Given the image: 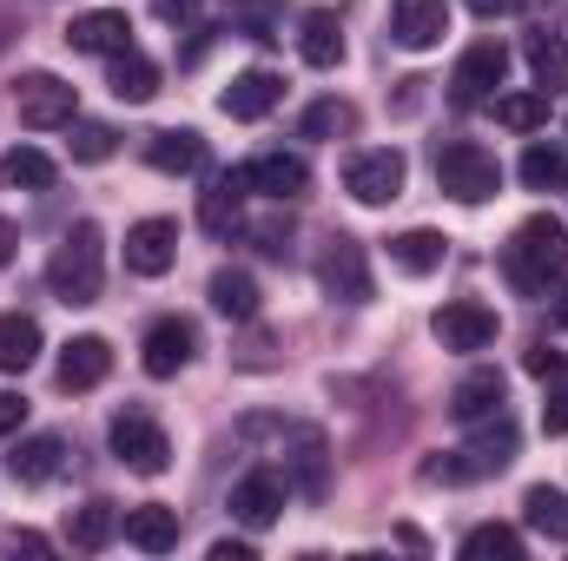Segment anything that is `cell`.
Returning <instances> with one entry per match:
<instances>
[{
	"label": "cell",
	"instance_id": "6da1fadb",
	"mask_svg": "<svg viewBox=\"0 0 568 561\" xmlns=\"http://www.w3.org/2000/svg\"><path fill=\"white\" fill-rule=\"evenodd\" d=\"M556 272H568V225L556 212H536V218H523L516 238L503 245V278L516 284L523 297H542Z\"/></svg>",
	"mask_w": 568,
	"mask_h": 561
},
{
	"label": "cell",
	"instance_id": "7a4b0ae2",
	"mask_svg": "<svg viewBox=\"0 0 568 561\" xmlns=\"http://www.w3.org/2000/svg\"><path fill=\"white\" fill-rule=\"evenodd\" d=\"M100 284H106V238H100V225L80 218L47 258V290L60 304H100Z\"/></svg>",
	"mask_w": 568,
	"mask_h": 561
},
{
	"label": "cell",
	"instance_id": "3957f363",
	"mask_svg": "<svg viewBox=\"0 0 568 561\" xmlns=\"http://www.w3.org/2000/svg\"><path fill=\"white\" fill-rule=\"evenodd\" d=\"M476 436L456 449L463 462H424V482H476V476H503L509 462H516V449H523V436H516V422L509 410H496V417L469 422Z\"/></svg>",
	"mask_w": 568,
	"mask_h": 561
},
{
	"label": "cell",
	"instance_id": "277c9868",
	"mask_svg": "<svg viewBox=\"0 0 568 561\" xmlns=\"http://www.w3.org/2000/svg\"><path fill=\"white\" fill-rule=\"evenodd\" d=\"M245 422H258V429L278 436L284 482H291L304 502H324V489H331V442H324L311 422H284V417H245Z\"/></svg>",
	"mask_w": 568,
	"mask_h": 561
},
{
	"label": "cell",
	"instance_id": "5b68a950",
	"mask_svg": "<svg viewBox=\"0 0 568 561\" xmlns=\"http://www.w3.org/2000/svg\"><path fill=\"white\" fill-rule=\"evenodd\" d=\"M436 185L456 198V205H489L496 198V185H503V165H496V152L476 140H449L436 152Z\"/></svg>",
	"mask_w": 568,
	"mask_h": 561
},
{
	"label": "cell",
	"instance_id": "8992f818",
	"mask_svg": "<svg viewBox=\"0 0 568 561\" xmlns=\"http://www.w3.org/2000/svg\"><path fill=\"white\" fill-rule=\"evenodd\" d=\"M404 178H410V165H404L397 145H371V152H357V159L344 165V192H351L357 205H390V198L404 192Z\"/></svg>",
	"mask_w": 568,
	"mask_h": 561
},
{
	"label": "cell",
	"instance_id": "52a82bcc",
	"mask_svg": "<svg viewBox=\"0 0 568 561\" xmlns=\"http://www.w3.org/2000/svg\"><path fill=\"white\" fill-rule=\"evenodd\" d=\"M113 456L133 476H165L172 469V442H165V429L145 417V410H120L113 417Z\"/></svg>",
	"mask_w": 568,
	"mask_h": 561
},
{
	"label": "cell",
	"instance_id": "ba28073f",
	"mask_svg": "<svg viewBox=\"0 0 568 561\" xmlns=\"http://www.w3.org/2000/svg\"><path fill=\"white\" fill-rule=\"evenodd\" d=\"M503 73H509V47H503V40H476V47L456 60V73H449V100H456V106H489L496 86H503Z\"/></svg>",
	"mask_w": 568,
	"mask_h": 561
},
{
	"label": "cell",
	"instance_id": "9c48e42d",
	"mask_svg": "<svg viewBox=\"0 0 568 561\" xmlns=\"http://www.w3.org/2000/svg\"><path fill=\"white\" fill-rule=\"evenodd\" d=\"M429 330H436L443 350H489L496 330H503V317H496L483 297H449V304L429 317Z\"/></svg>",
	"mask_w": 568,
	"mask_h": 561
},
{
	"label": "cell",
	"instance_id": "30bf717a",
	"mask_svg": "<svg viewBox=\"0 0 568 561\" xmlns=\"http://www.w3.org/2000/svg\"><path fill=\"white\" fill-rule=\"evenodd\" d=\"M317 284H324V297H337V304H371V258H364V245L337 232V238L317 252Z\"/></svg>",
	"mask_w": 568,
	"mask_h": 561
},
{
	"label": "cell",
	"instance_id": "8fae6325",
	"mask_svg": "<svg viewBox=\"0 0 568 561\" xmlns=\"http://www.w3.org/2000/svg\"><path fill=\"white\" fill-rule=\"evenodd\" d=\"M13 106H20V120L27 126H73L80 120V93L60 80V73H27L20 86H13Z\"/></svg>",
	"mask_w": 568,
	"mask_h": 561
},
{
	"label": "cell",
	"instance_id": "7c38bea8",
	"mask_svg": "<svg viewBox=\"0 0 568 561\" xmlns=\"http://www.w3.org/2000/svg\"><path fill=\"white\" fill-rule=\"evenodd\" d=\"M192 357H199V330H192L185 317H159V324L145 330V344H140L145 377H179Z\"/></svg>",
	"mask_w": 568,
	"mask_h": 561
},
{
	"label": "cell",
	"instance_id": "4fadbf2b",
	"mask_svg": "<svg viewBox=\"0 0 568 561\" xmlns=\"http://www.w3.org/2000/svg\"><path fill=\"white\" fill-rule=\"evenodd\" d=\"M284 496H291V482H284L278 469H252V476L232 482V516L245 529H272L284 516Z\"/></svg>",
	"mask_w": 568,
	"mask_h": 561
},
{
	"label": "cell",
	"instance_id": "5bb4252c",
	"mask_svg": "<svg viewBox=\"0 0 568 561\" xmlns=\"http://www.w3.org/2000/svg\"><path fill=\"white\" fill-rule=\"evenodd\" d=\"M232 178H239L245 192H265V198H278V205H284V198H297V192L311 185V165H304L297 152H258V159H252V165H239Z\"/></svg>",
	"mask_w": 568,
	"mask_h": 561
},
{
	"label": "cell",
	"instance_id": "9a60e30c",
	"mask_svg": "<svg viewBox=\"0 0 568 561\" xmlns=\"http://www.w3.org/2000/svg\"><path fill=\"white\" fill-rule=\"evenodd\" d=\"M443 33H449V0H390V40L397 47L429 53Z\"/></svg>",
	"mask_w": 568,
	"mask_h": 561
},
{
	"label": "cell",
	"instance_id": "2e32d148",
	"mask_svg": "<svg viewBox=\"0 0 568 561\" xmlns=\"http://www.w3.org/2000/svg\"><path fill=\"white\" fill-rule=\"evenodd\" d=\"M172 258H179V225H172V218H140V225L126 232V272L165 278Z\"/></svg>",
	"mask_w": 568,
	"mask_h": 561
},
{
	"label": "cell",
	"instance_id": "e0dca14e",
	"mask_svg": "<svg viewBox=\"0 0 568 561\" xmlns=\"http://www.w3.org/2000/svg\"><path fill=\"white\" fill-rule=\"evenodd\" d=\"M67 47H73V53H100V60H113V53H126V47H133V20H126V13H113V7L73 13Z\"/></svg>",
	"mask_w": 568,
	"mask_h": 561
},
{
	"label": "cell",
	"instance_id": "ac0fdd59",
	"mask_svg": "<svg viewBox=\"0 0 568 561\" xmlns=\"http://www.w3.org/2000/svg\"><path fill=\"white\" fill-rule=\"evenodd\" d=\"M145 165L165 172V178H192V172H205V140L192 126H165V133L145 140Z\"/></svg>",
	"mask_w": 568,
	"mask_h": 561
},
{
	"label": "cell",
	"instance_id": "d6986e66",
	"mask_svg": "<svg viewBox=\"0 0 568 561\" xmlns=\"http://www.w3.org/2000/svg\"><path fill=\"white\" fill-rule=\"evenodd\" d=\"M284 100V80L278 73H265V67H252V73H239L225 93H219V106L232 113V120H265L272 106Z\"/></svg>",
	"mask_w": 568,
	"mask_h": 561
},
{
	"label": "cell",
	"instance_id": "ffe728a7",
	"mask_svg": "<svg viewBox=\"0 0 568 561\" xmlns=\"http://www.w3.org/2000/svg\"><path fill=\"white\" fill-rule=\"evenodd\" d=\"M106 370H113L106 337H73V344L60 350V390H100Z\"/></svg>",
	"mask_w": 568,
	"mask_h": 561
},
{
	"label": "cell",
	"instance_id": "44dd1931",
	"mask_svg": "<svg viewBox=\"0 0 568 561\" xmlns=\"http://www.w3.org/2000/svg\"><path fill=\"white\" fill-rule=\"evenodd\" d=\"M126 542L140 549V555H172L179 549V516L165 509V502H140V509H126Z\"/></svg>",
	"mask_w": 568,
	"mask_h": 561
},
{
	"label": "cell",
	"instance_id": "7402d4cb",
	"mask_svg": "<svg viewBox=\"0 0 568 561\" xmlns=\"http://www.w3.org/2000/svg\"><path fill=\"white\" fill-rule=\"evenodd\" d=\"M297 53H304V67H317V73H331V67L344 60V27H337L331 7H311V13H304V27H297Z\"/></svg>",
	"mask_w": 568,
	"mask_h": 561
},
{
	"label": "cell",
	"instance_id": "603a6c76",
	"mask_svg": "<svg viewBox=\"0 0 568 561\" xmlns=\"http://www.w3.org/2000/svg\"><path fill=\"white\" fill-rule=\"evenodd\" d=\"M60 462H67V442H60V436H27V442L7 456V469H13L20 489H47V482L60 476Z\"/></svg>",
	"mask_w": 568,
	"mask_h": 561
},
{
	"label": "cell",
	"instance_id": "cb8c5ba5",
	"mask_svg": "<svg viewBox=\"0 0 568 561\" xmlns=\"http://www.w3.org/2000/svg\"><path fill=\"white\" fill-rule=\"evenodd\" d=\"M503 397H509V390H503V377H496V370H469V377L449 390V417L469 429V422L496 417V410H503Z\"/></svg>",
	"mask_w": 568,
	"mask_h": 561
},
{
	"label": "cell",
	"instance_id": "d4e9b609",
	"mask_svg": "<svg viewBox=\"0 0 568 561\" xmlns=\"http://www.w3.org/2000/svg\"><path fill=\"white\" fill-rule=\"evenodd\" d=\"M443 258H449V238L429 232V225L404 232V238H390V265H397L404 278H429V272H443Z\"/></svg>",
	"mask_w": 568,
	"mask_h": 561
},
{
	"label": "cell",
	"instance_id": "484cf974",
	"mask_svg": "<svg viewBox=\"0 0 568 561\" xmlns=\"http://www.w3.org/2000/svg\"><path fill=\"white\" fill-rule=\"evenodd\" d=\"M33 357H40V324H33L27 310H7V317H0V377L33 370Z\"/></svg>",
	"mask_w": 568,
	"mask_h": 561
},
{
	"label": "cell",
	"instance_id": "4316f807",
	"mask_svg": "<svg viewBox=\"0 0 568 561\" xmlns=\"http://www.w3.org/2000/svg\"><path fill=\"white\" fill-rule=\"evenodd\" d=\"M205 297H212V310L232 317V324H252V317H258V278H252V272H212Z\"/></svg>",
	"mask_w": 568,
	"mask_h": 561
},
{
	"label": "cell",
	"instance_id": "83f0119b",
	"mask_svg": "<svg viewBox=\"0 0 568 561\" xmlns=\"http://www.w3.org/2000/svg\"><path fill=\"white\" fill-rule=\"evenodd\" d=\"M113 100H126V106H145L152 93H159V67L145 60L140 47H126V53H113Z\"/></svg>",
	"mask_w": 568,
	"mask_h": 561
},
{
	"label": "cell",
	"instance_id": "f1b7e54d",
	"mask_svg": "<svg viewBox=\"0 0 568 561\" xmlns=\"http://www.w3.org/2000/svg\"><path fill=\"white\" fill-rule=\"evenodd\" d=\"M523 522H529L536 536H549V542H568V489L536 482V489L523 496Z\"/></svg>",
	"mask_w": 568,
	"mask_h": 561
},
{
	"label": "cell",
	"instance_id": "f546056e",
	"mask_svg": "<svg viewBox=\"0 0 568 561\" xmlns=\"http://www.w3.org/2000/svg\"><path fill=\"white\" fill-rule=\"evenodd\" d=\"M120 522H126V516H120L113 502H87V509H73V522H67V542L93 555V549H106V542L120 536Z\"/></svg>",
	"mask_w": 568,
	"mask_h": 561
},
{
	"label": "cell",
	"instance_id": "4dcf8cb0",
	"mask_svg": "<svg viewBox=\"0 0 568 561\" xmlns=\"http://www.w3.org/2000/svg\"><path fill=\"white\" fill-rule=\"evenodd\" d=\"M529 73H536V86L542 93H562L568 86V40L562 33H529Z\"/></svg>",
	"mask_w": 568,
	"mask_h": 561
},
{
	"label": "cell",
	"instance_id": "1f68e13d",
	"mask_svg": "<svg viewBox=\"0 0 568 561\" xmlns=\"http://www.w3.org/2000/svg\"><path fill=\"white\" fill-rule=\"evenodd\" d=\"M523 185L529 192H562L568 185V145H549V140H536L529 152H523Z\"/></svg>",
	"mask_w": 568,
	"mask_h": 561
},
{
	"label": "cell",
	"instance_id": "d6a6232c",
	"mask_svg": "<svg viewBox=\"0 0 568 561\" xmlns=\"http://www.w3.org/2000/svg\"><path fill=\"white\" fill-rule=\"evenodd\" d=\"M0 185H13V192H47V185H53V159H47L40 145H13V152L0 159Z\"/></svg>",
	"mask_w": 568,
	"mask_h": 561
},
{
	"label": "cell",
	"instance_id": "836d02e7",
	"mask_svg": "<svg viewBox=\"0 0 568 561\" xmlns=\"http://www.w3.org/2000/svg\"><path fill=\"white\" fill-rule=\"evenodd\" d=\"M496 120H503L509 133H542V126H549V93H542V86L503 93V100H496Z\"/></svg>",
	"mask_w": 568,
	"mask_h": 561
},
{
	"label": "cell",
	"instance_id": "e575fe53",
	"mask_svg": "<svg viewBox=\"0 0 568 561\" xmlns=\"http://www.w3.org/2000/svg\"><path fill=\"white\" fill-rule=\"evenodd\" d=\"M239 198H245V185H239L232 172H225V178H219V185L205 192L199 218H205V232H212V238H225V232H239V225H245V218H239Z\"/></svg>",
	"mask_w": 568,
	"mask_h": 561
},
{
	"label": "cell",
	"instance_id": "d590c367",
	"mask_svg": "<svg viewBox=\"0 0 568 561\" xmlns=\"http://www.w3.org/2000/svg\"><path fill=\"white\" fill-rule=\"evenodd\" d=\"M463 555L469 561H523V536L509 522H483V529L463 536Z\"/></svg>",
	"mask_w": 568,
	"mask_h": 561
},
{
	"label": "cell",
	"instance_id": "8d00e7d4",
	"mask_svg": "<svg viewBox=\"0 0 568 561\" xmlns=\"http://www.w3.org/2000/svg\"><path fill=\"white\" fill-rule=\"evenodd\" d=\"M120 152V133L113 126H100V120H73V159L80 165H106Z\"/></svg>",
	"mask_w": 568,
	"mask_h": 561
},
{
	"label": "cell",
	"instance_id": "74e56055",
	"mask_svg": "<svg viewBox=\"0 0 568 561\" xmlns=\"http://www.w3.org/2000/svg\"><path fill=\"white\" fill-rule=\"evenodd\" d=\"M344 126H351V106H337V100H317L304 113V140H324V133H344Z\"/></svg>",
	"mask_w": 568,
	"mask_h": 561
},
{
	"label": "cell",
	"instance_id": "f35d334b",
	"mask_svg": "<svg viewBox=\"0 0 568 561\" xmlns=\"http://www.w3.org/2000/svg\"><path fill=\"white\" fill-rule=\"evenodd\" d=\"M252 238H258V252L284 258V238H291V225H278V218H258V225H252Z\"/></svg>",
	"mask_w": 568,
	"mask_h": 561
},
{
	"label": "cell",
	"instance_id": "ab89813d",
	"mask_svg": "<svg viewBox=\"0 0 568 561\" xmlns=\"http://www.w3.org/2000/svg\"><path fill=\"white\" fill-rule=\"evenodd\" d=\"M542 429H549V436H568V384L542 404Z\"/></svg>",
	"mask_w": 568,
	"mask_h": 561
},
{
	"label": "cell",
	"instance_id": "60d3db41",
	"mask_svg": "<svg viewBox=\"0 0 568 561\" xmlns=\"http://www.w3.org/2000/svg\"><path fill=\"white\" fill-rule=\"evenodd\" d=\"M529 377H562V350L536 344V350H529Z\"/></svg>",
	"mask_w": 568,
	"mask_h": 561
},
{
	"label": "cell",
	"instance_id": "b9f144b4",
	"mask_svg": "<svg viewBox=\"0 0 568 561\" xmlns=\"http://www.w3.org/2000/svg\"><path fill=\"white\" fill-rule=\"evenodd\" d=\"M199 7H205V0H152V13H159V20H192Z\"/></svg>",
	"mask_w": 568,
	"mask_h": 561
},
{
	"label": "cell",
	"instance_id": "7bdbcfd3",
	"mask_svg": "<svg viewBox=\"0 0 568 561\" xmlns=\"http://www.w3.org/2000/svg\"><path fill=\"white\" fill-rule=\"evenodd\" d=\"M20 417H27V404L0 390V436H13V429H20Z\"/></svg>",
	"mask_w": 568,
	"mask_h": 561
},
{
	"label": "cell",
	"instance_id": "ee69618b",
	"mask_svg": "<svg viewBox=\"0 0 568 561\" xmlns=\"http://www.w3.org/2000/svg\"><path fill=\"white\" fill-rule=\"evenodd\" d=\"M7 549H27V555H47V536H33V529H13V536H7Z\"/></svg>",
	"mask_w": 568,
	"mask_h": 561
},
{
	"label": "cell",
	"instance_id": "f6af8a7d",
	"mask_svg": "<svg viewBox=\"0 0 568 561\" xmlns=\"http://www.w3.org/2000/svg\"><path fill=\"white\" fill-rule=\"evenodd\" d=\"M523 0H469V13H483V20H503V13H516Z\"/></svg>",
	"mask_w": 568,
	"mask_h": 561
},
{
	"label": "cell",
	"instance_id": "bcb514c9",
	"mask_svg": "<svg viewBox=\"0 0 568 561\" xmlns=\"http://www.w3.org/2000/svg\"><path fill=\"white\" fill-rule=\"evenodd\" d=\"M212 561H252V542H212Z\"/></svg>",
	"mask_w": 568,
	"mask_h": 561
},
{
	"label": "cell",
	"instance_id": "7dc6e473",
	"mask_svg": "<svg viewBox=\"0 0 568 561\" xmlns=\"http://www.w3.org/2000/svg\"><path fill=\"white\" fill-rule=\"evenodd\" d=\"M232 7H252V13H265V7H272V0H232Z\"/></svg>",
	"mask_w": 568,
	"mask_h": 561
},
{
	"label": "cell",
	"instance_id": "c3c4849f",
	"mask_svg": "<svg viewBox=\"0 0 568 561\" xmlns=\"http://www.w3.org/2000/svg\"><path fill=\"white\" fill-rule=\"evenodd\" d=\"M556 310H562V324H568V290H562V297H556Z\"/></svg>",
	"mask_w": 568,
	"mask_h": 561
},
{
	"label": "cell",
	"instance_id": "681fc988",
	"mask_svg": "<svg viewBox=\"0 0 568 561\" xmlns=\"http://www.w3.org/2000/svg\"><path fill=\"white\" fill-rule=\"evenodd\" d=\"M0 232H7V225H0Z\"/></svg>",
	"mask_w": 568,
	"mask_h": 561
}]
</instances>
